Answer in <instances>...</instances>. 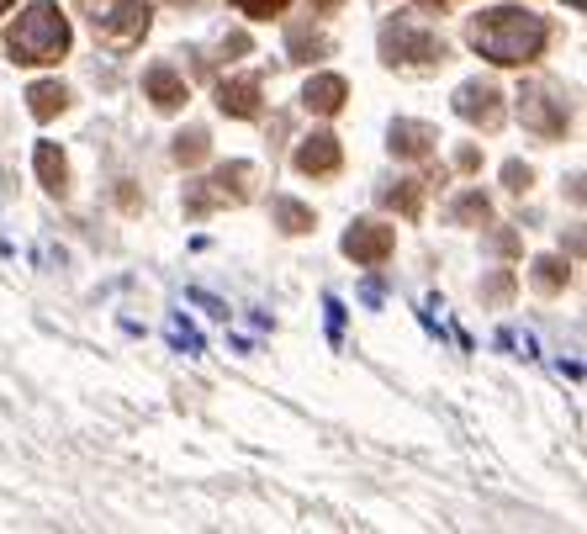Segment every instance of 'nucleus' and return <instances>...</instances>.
I'll list each match as a JSON object with an SVG mask.
<instances>
[{
	"label": "nucleus",
	"mask_w": 587,
	"mask_h": 534,
	"mask_svg": "<svg viewBox=\"0 0 587 534\" xmlns=\"http://www.w3.org/2000/svg\"><path fill=\"white\" fill-rule=\"evenodd\" d=\"M519 117H524V127H535L540 138L566 133V101L550 96V90H529V96L519 101Z\"/></svg>",
	"instance_id": "6"
},
{
	"label": "nucleus",
	"mask_w": 587,
	"mask_h": 534,
	"mask_svg": "<svg viewBox=\"0 0 587 534\" xmlns=\"http://www.w3.org/2000/svg\"><path fill=\"white\" fill-rule=\"evenodd\" d=\"M143 90H149V96H154V106H159V112H175V106L186 101V80H180L175 69H164V64L143 75Z\"/></svg>",
	"instance_id": "11"
},
{
	"label": "nucleus",
	"mask_w": 587,
	"mask_h": 534,
	"mask_svg": "<svg viewBox=\"0 0 587 534\" xmlns=\"http://www.w3.org/2000/svg\"><path fill=\"white\" fill-rule=\"evenodd\" d=\"M487 196L482 191H471V196H461V201H455V217H482V223H487Z\"/></svg>",
	"instance_id": "19"
},
{
	"label": "nucleus",
	"mask_w": 587,
	"mask_h": 534,
	"mask_svg": "<svg viewBox=\"0 0 587 534\" xmlns=\"http://www.w3.org/2000/svg\"><path fill=\"white\" fill-rule=\"evenodd\" d=\"M429 149H434V127H424V122H397V127H392V154L424 159Z\"/></svg>",
	"instance_id": "12"
},
{
	"label": "nucleus",
	"mask_w": 587,
	"mask_h": 534,
	"mask_svg": "<svg viewBox=\"0 0 587 534\" xmlns=\"http://www.w3.org/2000/svg\"><path fill=\"white\" fill-rule=\"evenodd\" d=\"M80 6L90 16V27L101 32V43L112 48H127L149 32V6L143 0H80Z\"/></svg>",
	"instance_id": "3"
},
{
	"label": "nucleus",
	"mask_w": 587,
	"mask_h": 534,
	"mask_svg": "<svg viewBox=\"0 0 587 534\" xmlns=\"http://www.w3.org/2000/svg\"><path fill=\"white\" fill-rule=\"evenodd\" d=\"M6 6H11V0H0V11H6Z\"/></svg>",
	"instance_id": "23"
},
{
	"label": "nucleus",
	"mask_w": 587,
	"mask_h": 534,
	"mask_svg": "<svg viewBox=\"0 0 587 534\" xmlns=\"http://www.w3.org/2000/svg\"><path fill=\"white\" fill-rule=\"evenodd\" d=\"M535 286L540 291H561L566 286V265L561 260H535Z\"/></svg>",
	"instance_id": "16"
},
{
	"label": "nucleus",
	"mask_w": 587,
	"mask_h": 534,
	"mask_svg": "<svg viewBox=\"0 0 587 534\" xmlns=\"http://www.w3.org/2000/svg\"><path fill=\"white\" fill-rule=\"evenodd\" d=\"M387 201L397 212H408V217H418V186H402V191H387Z\"/></svg>",
	"instance_id": "20"
},
{
	"label": "nucleus",
	"mask_w": 587,
	"mask_h": 534,
	"mask_svg": "<svg viewBox=\"0 0 587 534\" xmlns=\"http://www.w3.org/2000/svg\"><path fill=\"white\" fill-rule=\"evenodd\" d=\"M175 159L180 164H201V159H207V133H201V127H196V133H186V138L175 143Z\"/></svg>",
	"instance_id": "15"
},
{
	"label": "nucleus",
	"mask_w": 587,
	"mask_h": 534,
	"mask_svg": "<svg viewBox=\"0 0 587 534\" xmlns=\"http://www.w3.org/2000/svg\"><path fill=\"white\" fill-rule=\"evenodd\" d=\"M339 159H344V154H339V138H334V133H313V138L297 149V170H302V175H334Z\"/></svg>",
	"instance_id": "8"
},
{
	"label": "nucleus",
	"mask_w": 587,
	"mask_h": 534,
	"mask_svg": "<svg viewBox=\"0 0 587 534\" xmlns=\"http://www.w3.org/2000/svg\"><path fill=\"white\" fill-rule=\"evenodd\" d=\"M344 96H350V85H344L339 75H318V80H307V90H302V101L313 106V112H323V117L344 112Z\"/></svg>",
	"instance_id": "9"
},
{
	"label": "nucleus",
	"mask_w": 587,
	"mask_h": 534,
	"mask_svg": "<svg viewBox=\"0 0 587 534\" xmlns=\"http://www.w3.org/2000/svg\"><path fill=\"white\" fill-rule=\"evenodd\" d=\"M508 186H513V191L529 186V170H524V164H508Z\"/></svg>",
	"instance_id": "21"
},
{
	"label": "nucleus",
	"mask_w": 587,
	"mask_h": 534,
	"mask_svg": "<svg viewBox=\"0 0 587 534\" xmlns=\"http://www.w3.org/2000/svg\"><path fill=\"white\" fill-rule=\"evenodd\" d=\"M545 22L540 16H529L519 6H498V11H482L471 22V43L487 53L492 64H529L535 53L545 48Z\"/></svg>",
	"instance_id": "1"
},
{
	"label": "nucleus",
	"mask_w": 587,
	"mask_h": 534,
	"mask_svg": "<svg viewBox=\"0 0 587 534\" xmlns=\"http://www.w3.org/2000/svg\"><path fill=\"white\" fill-rule=\"evenodd\" d=\"M387 59L392 64H439L445 59V43L434 38V32H424V27H413V22H397V27H387Z\"/></svg>",
	"instance_id": "4"
},
{
	"label": "nucleus",
	"mask_w": 587,
	"mask_h": 534,
	"mask_svg": "<svg viewBox=\"0 0 587 534\" xmlns=\"http://www.w3.org/2000/svg\"><path fill=\"white\" fill-rule=\"evenodd\" d=\"M455 164H461V170H476V164H482V154H476V149H461V159H455Z\"/></svg>",
	"instance_id": "22"
},
{
	"label": "nucleus",
	"mask_w": 587,
	"mask_h": 534,
	"mask_svg": "<svg viewBox=\"0 0 587 534\" xmlns=\"http://www.w3.org/2000/svg\"><path fill=\"white\" fill-rule=\"evenodd\" d=\"M217 106L228 117H260V80H228L217 90Z\"/></svg>",
	"instance_id": "10"
},
{
	"label": "nucleus",
	"mask_w": 587,
	"mask_h": 534,
	"mask_svg": "<svg viewBox=\"0 0 587 534\" xmlns=\"http://www.w3.org/2000/svg\"><path fill=\"white\" fill-rule=\"evenodd\" d=\"M392 244H397V233L387 223H355L344 233V254H350L355 265H381L392 254Z\"/></svg>",
	"instance_id": "5"
},
{
	"label": "nucleus",
	"mask_w": 587,
	"mask_h": 534,
	"mask_svg": "<svg viewBox=\"0 0 587 534\" xmlns=\"http://www.w3.org/2000/svg\"><path fill=\"white\" fill-rule=\"evenodd\" d=\"M27 106H32V117H38V122H48V117H59L64 106H69V90L53 85V80H38V85L27 90Z\"/></svg>",
	"instance_id": "13"
},
{
	"label": "nucleus",
	"mask_w": 587,
	"mask_h": 534,
	"mask_svg": "<svg viewBox=\"0 0 587 534\" xmlns=\"http://www.w3.org/2000/svg\"><path fill=\"white\" fill-rule=\"evenodd\" d=\"M38 175H43V186H48L53 196L69 191V164H64V154L53 149V143H43V149H38Z\"/></svg>",
	"instance_id": "14"
},
{
	"label": "nucleus",
	"mask_w": 587,
	"mask_h": 534,
	"mask_svg": "<svg viewBox=\"0 0 587 534\" xmlns=\"http://www.w3.org/2000/svg\"><path fill=\"white\" fill-rule=\"evenodd\" d=\"M455 112H461L471 127H498L503 122V90L498 85H461Z\"/></svg>",
	"instance_id": "7"
},
{
	"label": "nucleus",
	"mask_w": 587,
	"mask_h": 534,
	"mask_svg": "<svg viewBox=\"0 0 587 534\" xmlns=\"http://www.w3.org/2000/svg\"><path fill=\"white\" fill-rule=\"evenodd\" d=\"M281 217H286V233H302V228H313V212L307 207H297V201H281Z\"/></svg>",
	"instance_id": "17"
},
{
	"label": "nucleus",
	"mask_w": 587,
	"mask_h": 534,
	"mask_svg": "<svg viewBox=\"0 0 587 534\" xmlns=\"http://www.w3.org/2000/svg\"><path fill=\"white\" fill-rule=\"evenodd\" d=\"M6 48H11L16 64H53V59H64V53H69V22H64V11L53 6V0L27 6L11 22V32H6Z\"/></svg>",
	"instance_id": "2"
},
{
	"label": "nucleus",
	"mask_w": 587,
	"mask_h": 534,
	"mask_svg": "<svg viewBox=\"0 0 587 534\" xmlns=\"http://www.w3.org/2000/svg\"><path fill=\"white\" fill-rule=\"evenodd\" d=\"M233 6L244 11V16H281L291 0H233Z\"/></svg>",
	"instance_id": "18"
}]
</instances>
